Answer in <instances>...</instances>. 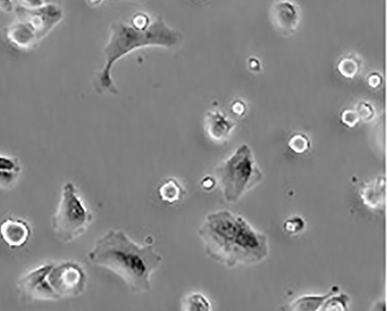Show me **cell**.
Here are the masks:
<instances>
[{
  "label": "cell",
  "mask_w": 388,
  "mask_h": 311,
  "mask_svg": "<svg viewBox=\"0 0 388 311\" xmlns=\"http://www.w3.org/2000/svg\"><path fill=\"white\" fill-rule=\"evenodd\" d=\"M339 292L338 286L332 287L328 294L324 295H305L295 299L288 304L285 310L295 311L320 310L324 302L332 294Z\"/></svg>",
  "instance_id": "cell-14"
},
{
  "label": "cell",
  "mask_w": 388,
  "mask_h": 311,
  "mask_svg": "<svg viewBox=\"0 0 388 311\" xmlns=\"http://www.w3.org/2000/svg\"><path fill=\"white\" fill-rule=\"evenodd\" d=\"M359 118H362L365 121H370L374 116L373 107L368 103H360L358 106L357 112Z\"/></svg>",
  "instance_id": "cell-23"
},
{
  "label": "cell",
  "mask_w": 388,
  "mask_h": 311,
  "mask_svg": "<svg viewBox=\"0 0 388 311\" xmlns=\"http://www.w3.org/2000/svg\"><path fill=\"white\" fill-rule=\"evenodd\" d=\"M368 83L371 86L377 87L380 86L381 83V78L378 74H372V75L369 77Z\"/></svg>",
  "instance_id": "cell-27"
},
{
  "label": "cell",
  "mask_w": 388,
  "mask_h": 311,
  "mask_svg": "<svg viewBox=\"0 0 388 311\" xmlns=\"http://www.w3.org/2000/svg\"><path fill=\"white\" fill-rule=\"evenodd\" d=\"M233 110L237 114H242L246 111V106L242 101H236L233 105Z\"/></svg>",
  "instance_id": "cell-26"
},
{
  "label": "cell",
  "mask_w": 388,
  "mask_h": 311,
  "mask_svg": "<svg viewBox=\"0 0 388 311\" xmlns=\"http://www.w3.org/2000/svg\"><path fill=\"white\" fill-rule=\"evenodd\" d=\"M53 0H44L45 3H52Z\"/></svg>",
  "instance_id": "cell-30"
},
{
  "label": "cell",
  "mask_w": 388,
  "mask_h": 311,
  "mask_svg": "<svg viewBox=\"0 0 388 311\" xmlns=\"http://www.w3.org/2000/svg\"><path fill=\"white\" fill-rule=\"evenodd\" d=\"M161 200L169 204L180 202L186 195L185 189L174 179H169L162 182L159 188Z\"/></svg>",
  "instance_id": "cell-16"
},
{
  "label": "cell",
  "mask_w": 388,
  "mask_h": 311,
  "mask_svg": "<svg viewBox=\"0 0 388 311\" xmlns=\"http://www.w3.org/2000/svg\"><path fill=\"white\" fill-rule=\"evenodd\" d=\"M181 35L169 26L162 17L146 26L133 24L116 23L111 26V36L104 50L103 70L95 80V86L100 93L118 94L111 76L113 67L118 60L133 51L144 47L158 46L173 48L180 43Z\"/></svg>",
  "instance_id": "cell-3"
},
{
  "label": "cell",
  "mask_w": 388,
  "mask_h": 311,
  "mask_svg": "<svg viewBox=\"0 0 388 311\" xmlns=\"http://www.w3.org/2000/svg\"><path fill=\"white\" fill-rule=\"evenodd\" d=\"M249 66H250V68L255 71H256L257 69L261 68L260 62H258V61L256 59H251L249 61Z\"/></svg>",
  "instance_id": "cell-29"
},
{
  "label": "cell",
  "mask_w": 388,
  "mask_h": 311,
  "mask_svg": "<svg viewBox=\"0 0 388 311\" xmlns=\"http://www.w3.org/2000/svg\"><path fill=\"white\" fill-rule=\"evenodd\" d=\"M386 188L387 181L384 176L367 182L359 191L363 204L372 209L383 208L386 201Z\"/></svg>",
  "instance_id": "cell-11"
},
{
  "label": "cell",
  "mask_w": 388,
  "mask_h": 311,
  "mask_svg": "<svg viewBox=\"0 0 388 311\" xmlns=\"http://www.w3.org/2000/svg\"><path fill=\"white\" fill-rule=\"evenodd\" d=\"M22 167L17 158L0 155V189L10 190L16 185Z\"/></svg>",
  "instance_id": "cell-13"
},
{
  "label": "cell",
  "mask_w": 388,
  "mask_h": 311,
  "mask_svg": "<svg viewBox=\"0 0 388 311\" xmlns=\"http://www.w3.org/2000/svg\"><path fill=\"white\" fill-rule=\"evenodd\" d=\"M360 118L357 112L352 110H346L342 114L343 123L349 127L355 126L359 121Z\"/></svg>",
  "instance_id": "cell-22"
},
{
  "label": "cell",
  "mask_w": 388,
  "mask_h": 311,
  "mask_svg": "<svg viewBox=\"0 0 388 311\" xmlns=\"http://www.w3.org/2000/svg\"><path fill=\"white\" fill-rule=\"evenodd\" d=\"M216 181L215 179H210L209 178L205 179V180L203 181L202 186L204 188H213L215 186Z\"/></svg>",
  "instance_id": "cell-28"
},
{
  "label": "cell",
  "mask_w": 388,
  "mask_h": 311,
  "mask_svg": "<svg viewBox=\"0 0 388 311\" xmlns=\"http://www.w3.org/2000/svg\"><path fill=\"white\" fill-rule=\"evenodd\" d=\"M13 9L12 0H0V10L10 13Z\"/></svg>",
  "instance_id": "cell-25"
},
{
  "label": "cell",
  "mask_w": 388,
  "mask_h": 311,
  "mask_svg": "<svg viewBox=\"0 0 388 311\" xmlns=\"http://www.w3.org/2000/svg\"><path fill=\"white\" fill-rule=\"evenodd\" d=\"M288 146L292 151L296 153H304L309 150L311 141L306 135L297 133L293 135L288 142Z\"/></svg>",
  "instance_id": "cell-20"
},
{
  "label": "cell",
  "mask_w": 388,
  "mask_h": 311,
  "mask_svg": "<svg viewBox=\"0 0 388 311\" xmlns=\"http://www.w3.org/2000/svg\"><path fill=\"white\" fill-rule=\"evenodd\" d=\"M17 1L26 8H37L45 4L44 0H17Z\"/></svg>",
  "instance_id": "cell-24"
},
{
  "label": "cell",
  "mask_w": 388,
  "mask_h": 311,
  "mask_svg": "<svg viewBox=\"0 0 388 311\" xmlns=\"http://www.w3.org/2000/svg\"><path fill=\"white\" fill-rule=\"evenodd\" d=\"M93 220V213L85 206L77 187L72 182H67L62 188L58 208L51 220L54 235L61 242H72L86 233Z\"/></svg>",
  "instance_id": "cell-5"
},
{
  "label": "cell",
  "mask_w": 388,
  "mask_h": 311,
  "mask_svg": "<svg viewBox=\"0 0 388 311\" xmlns=\"http://www.w3.org/2000/svg\"><path fill=\"white\" fill-rule=\"evenodd\" d=\"M233 121L228 119L219 112L207 114L206 128L210 138L217 142L226 140L234 130Z\"/></svg>",
  "instance_id": "cell-12"
},
{
  "label": "cell",
  "mask_w": 388,
  "mask_h": 311,
  "mask_svg": "<svg viewBox=\"0 0 388 311\" xmlns=\"http://www.w3.org/2000/svg\"><path fill=\"white\" fill-rule=\"evenodd\" d=\"M350 298L348 295L339 292L332 294L327 299L320 310L343 311L349 309Z\"/></svg>",
  "instance_id": "cell-18"
},
{
  "label": "cell",
  "mask_w": 388,
  "mask_h": 311,
  "mask_svg": "<svg viewBox=\"0 0 388 311\" xmlns=\"http://www.w3.org/2000/svg\"><path fill=\"white\" fill-rule=\"evenodd\" d=\"M8 38L10 42L20 48H30L37 43L33 33L22 22H17L13 24L8 31Z\"/></svg>",
  "instance_id": "cell-15"
},
{
  "label": "cell",
  "mask_w": 388,
  "mask_h": 311,
  "mask_svg": "<svg viewBox=\"0 0 388 311\" xmlns=\"http://www.w3.org/2000/svg\"><path fill=\"white\" fill-rule=\"evenodd\" d=\"M283 228L284 231L288 234H297L304 231L305 221L300 216H294L284 221Z\"/></svg>",
  "instance_id": "cell-21"
},
{
  "label": "cell",
  "mask_w": 388,
  "mask_h": 311,
  "mask_svg": "<svg viewBox=\"0 0 388 311\" xmlns=\"http://www.w3.org/2000/svg\"><path fill=\"white\" fill-rule=\"evenodd\" d=\"M338 70L343 77L352 79L359 73V63L357 59L347 57L340 61Z\"/></svg>",
  "instance_id": "cell-19"
},
{
  "label": "cell",
  "mask_w": 388,
  "mask_h": 311,
  "mask_svg": "<svg viewBox=\"0 0 388 311\" xmlns=\"http://www.w3.org/2000/svg\"><path fill=\"white\" fill-rule=\"evenodd\" d=\"M31 236V226L23 219L10 218L0 224V238L10 248L24 247Z\"/></svg>",
  "instance_id": "cell-9"
},
{
  "label": "cell",
  "mask_w": 388,
  "mask_h": 311,
  "mask_svg": "<svg viewBox=\"0 0 388 311\" xmlns=\"http://www.w3.org/2000/svg\"><path fill=\"white\" fill-rule=\"evenodd\" d=\"M49 280L58 301L76 298L85 293L87 286L84 268L73 261L52 262Z\"/></svg>",
  "instance_id": "cell-6"
},
{
  "label": "cell",
  "mask_w": 388,
  "mask_h": 311,
  "mask_svg": "<svg viewBox=\"0 0 388 311\" xmlns=\"http://www.w3.org/2000/svg\"><path fill=\"white\" fill-rule=\"evenodd\" d=\"M17 22L23 23L35 36L37 42L49 35L63 19V11L53 3L44 4L37 8L20 6L16 9Z\"/></svg>",
  "instance_id": "cell-8"
},
{
  "label": "cell",
  "mask_w": 388,
  "mask_h": 311,
  "mask_svg": "<svg viewBox=\"0 0 388 311\" xmlns=\"http://www.w3.org/2000/svg\"><path fill=\"white\" fill-rule=\"evenodd\" d=\"M272 18L276 28L284 33H291L297 29L300 15L297 6L290 0H281L272 10Z\"/></svg>",
  "instance_id": "cell-10"
},
{
  "label": "cell",
  "mask_w": 388,
  "mask_h": 311,
  "mask_svg": "<svg viewBox=\"0 0 388 311\" xmlns=\"http://www.w3.org/2000/svg\"><path fill=\"white\" fill-rule=\"evenodd\" d=\"M199 238L209 258L230 268L256 265L269 253L267 236L242 216L227 211L207 215Z\"/></svg>",
  "instance_id": "cell-1"
},
{
  "label": "cell",
  "mask_w": 388,
  "mask_h": 311,
  "mask_svg": "<svg viewBox=\"0 0 388 311\" xmlns=\"http://www.w3.org/2000/svg\"><path fill=\"white\" fill-rule=\"evenodd\" d=\"M263 179V173L256 163L253 151L246 144L224 160L215 170V181L223 198L235 202L253 190Z\"/></svg>",
  "instance_id": "cell-4"
},
{
  "label": "cell",
  "mask_w": 388,
  "mask_h": 311,
  "mask_svg": "<svg viewBox=\"0 0 388 311\" xmlns=\"http://www.w3.org/2000/svg\"><path fill=\"white\" fill-rule=\"evenodd\" d=\"M88 259L120 277L135 294L150 291L152 275L162 262L153 245H139L120 229L100 236L88 253Z\"/></svg>",
  "instance_id": "cell-2"
},
{
  "label": "cell",
  "mask_w": 388,
  "mask_h": 311,
  "mask_svg": "<svg viewBox=\"0 0 388 311\" xmlns=\"http://www.w3.org/2000/svg\"><path fill=\"white\" fill-rule=\"evenodd\" d=\"M183 310L199 311L210 310L212 309V304L205 296L200 293H194L187 295L182 302Z\"/></svg>",
  "instance_id": "cell-17"
},
{
  "label": "cell",
  "mask_w": 388,
  "mask_h": 311,
  "mask_svg": "<svg viewBox=\"0 0 388 311\" xmlns=\"http://www.w3.org/2000/svg\"><path fill=\"white\" fill-rule=\"evenodd\" d=\"M51 263L43 264L20 277L17 282V292L20 301L24 303L58 301L49 280Z\"/></svg>",
  "instance_id": "cell-7"
}]
</instances>
